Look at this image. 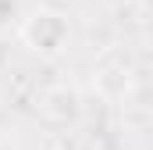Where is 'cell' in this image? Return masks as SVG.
I'll return each instance as SVG.
<instances>
[{"label":"cell","mask_w":153,"mask_h":150,"mask_svg":"<svg viewBox=\"0 0 153 150\" xmlns=\"http://www.w3.org/2000/svg\"><path fill=\"white\" fill-rule=\"evenodd\" d=\"M22 39H25L36 54L53 57V54H61V50L68 46L71 29H68V18H64L61 11L39 7V11H32V14L22 22Z\"/></svg>","instance_id":"obj_1"}]
</instances>
